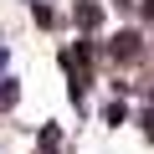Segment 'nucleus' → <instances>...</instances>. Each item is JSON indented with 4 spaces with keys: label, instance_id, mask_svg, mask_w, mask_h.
I'll list each match as a JSON object with an SVG mask.
<instances>
[{
    "label": "nucleus",
    "instance_id": "8",
    "mask_svg": "<svg viewBox=\"0 0 154 154\" xmlns=\"http://www.w3.org/2000/svg\"><path fill=\"white\" fill-rule=\"evenodd\" d=\"M144 123H149V139H154V108H149V118H144Z\"/></svg>",
    "mask_w": 154,
    "mask_h": 154
},
{
    "label": "nucleus",
    "instance_id": "2",
    "mask_svg": "<svg viewBox=\"0 0 154 154\" xmlns=\"http://www.w3.org/2000/svg\"><path fill=\"white\" fill-rule=\"evenodd\" d=\"M72 21L82 26V31H98L103 26V5H98V0H77V5H72Z\"/></svg>",
    "mask_w": 154,
    "mask_h": 154
},
{
    "label": "nucleus",
    "instance_id": "1",
    "mask_svg": "<svg viewBox=\"0 0 154 154\" xmlns=\"http://www.w3.org/2000/svg\"><path fill=\"white\" fill-rule=\"evenodd\" d=\"M108 57H113V62H139V57H144V36H139V31H118V36L108 41Z\"/></svg>",
    "mask_w": 154,
    "mask_h": 154
},
{
    "label": "nucleus",
    "instance_id": "6",
    "mask_svg": "<svg viewBox=\"0 0 154 154\" xmlns=\"http://www.w3.org/2000/svg\"><path fill=\"white\" fill-rule=\"evenodd\" d=\"M5 62H11V46H5V41H0V72H5Z\"/></svg>",
    "mask_w": 154,
    "mask_h": 154
},
{
    "label": "nucleus",
    "instance_id": "7",
    "mask_svg": "<svg viewBox=\"0 0 154 154\" xmlns=\"http://www.w3.org/2000/svg\"><path fill=\"white\" fill-rule=\"evenodd\" d=\"M144 16H149V21H154V0H144Z\"/></svg>",
    "mask_w": 154,
    "mask_h": 154
},
{
    "label": "nucleus",
    "instance_id": "3",
    "mask_svg": "<svg viewBox=\"0 0 154 154\" xmlns=\"http://www.w3.org/2000/svg\"><path fill=\"white\" fill-rule=\"evenodd\" d=\"M21 103V82H16V77H0V113H11Z\"/></svg>",
    "mask_w": 154,
    "mask_h": 154
},
{
    "label": "nucleus",
    "instance_id": "4",
    "mask_svg": "<svg viewBox=\"0 0 154 154\" xmlns=\"http://www.w3.org/2000/svg\"><path fill=\"white\" fill-rule=\"evenodd\" d=\"M103 123H108V128H123V123H128V108H123V103H108V108H103Z\"/></svg>",
    "mask_w": 154,
    "mask_h": 154
},
{
    "label": "nucleus",
    "instance_id": "5",
    "mask_svg": "<svg viewBox=\"0 0 154 154\" xmlns=\"http://www.w3.org/2000/svg\"><path fill=\"white\" fill-rule=\"evenodd\" d=\"M31 21H36V26H57V11L41 5V0H31Z\"/></svg>",
    "mask_w": 154,
    "mask_h": 154
}]
</instances>
